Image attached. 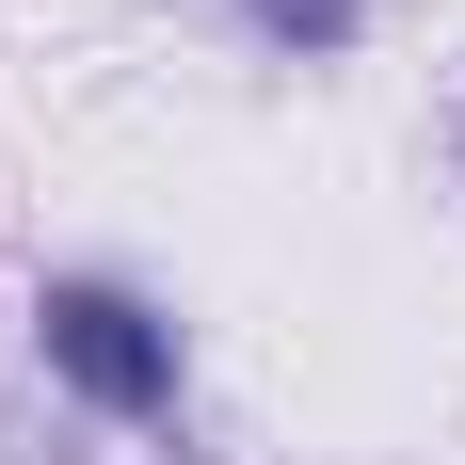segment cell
<instances>
[{
  "mask_svg": "<svg viewBox=\"0 0 465 465\" xmlns=\"http://www.w3.org/2000/svg\"><path fill=\"white\" fill-rule=\"evenodd\" d=\"M33 322H48V370L81 385L96 418H161V401H177V337L144 322L129 289H96V273H64V289L33 305Z\"/></svg>",
  "mask_w": 465,
  "mask_h": 465,
  "instance_id": "obj_1",
  "label": "cell"
},
{
  "mask_svg": "<svg viewBox=\"0 0 465 465\" xmlns=\"http://www.w3.org/2000/svg\"><path fill=\"white\" fill-rule=\"evenodd\" d=\"M241 16H257L273 48H353V16H370V0H241Z\"/></svg>",
  "mask_w": 465,
  "mask_h": 465,
  "instance_id": "obj_2",
  "label": "cell"
},
{
  "mask_svg": "<svg viewBox=\"0 0 465 465\" xmlns=\"http://www.w3.org/2000/svg\"><path fill=\"white\" fill-rule=\"evenodd\" d=\"M450 144H465V129H450Z\"/></svg>",
  "mask_w": 465,
  "mask_h": 465,
  "instance_id": "obj_3",
  "label": "cell"
}]
</instances>
